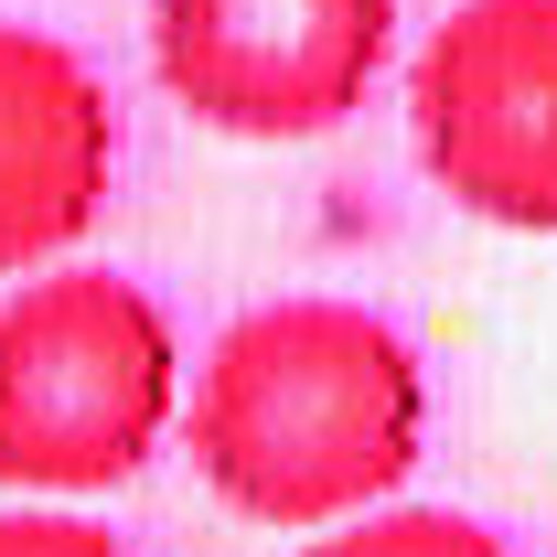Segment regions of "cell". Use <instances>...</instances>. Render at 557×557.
Returning <instances> with one entry per match:
<instances>
[{
    "label": "cell",
    "mask_w": 557,
    "mask_h": 557,
    "mask_svg": "<svg viewBox=\"0 0 557 557\" xmlns=\"http://www.w3.org/2000/svg\"><path fill=\"white\" fill-rule=\"evenodd\" d=\"M108 172H119V108L97 65L33 22H0V278L54 269L97 225Z\"/></svg>",
    "instance_id": "5"
},
{
    "label": "cell",
    "mask_w": 557,
    "mask_h": 557,
    "mask_svg": "<svg viewBox=\"0 0 557 557\" xmlns=\"http://www.w3.org/2000/svg\"><path fill=\"white\" fill-rule=\"evenodd\" d=\"M300 557H515L483 515H450V504H364L344 525H322Z\"/></svg>",
    "instance_id": "6"
},
{
    "label": "cell",
    "mask_w": 557,
    "mask_h": 557,
    "mask_svg": "<svg viewBox=\"0 0 557 557\" xmlns=\"http://www.w3.org/2000/svg\"><path fill=\"white\" fill-rule=\"evenodd\" d=\"M0 557H129L108 525H86L65 504H11L0 515Z\"/></svg>",
    "instance_id": "7"
},
{
    "label": "cell",
    "mask_w": 557,
    "mask_h": 557,
    "mask_svg": "<svg viewBox=\"0 0 557 557\" xmlns=\"http://www.w3.org/2000/svg\"><path fill=\"white\" fill-rule=\"evenodd\" d=\"M418 172L504 236H557V0H461L408 75Z\"/></svg>",
    "instance_id": "3"
},
{
    "label": "cell",
    "mask_w": 557,
    "mask_h": 557,
    "mask_svg": "<svg viewBox=\"0 0 557 557\" xmlns=\"http://www.w3.org/2000/svg\"><path fill=\"white\" fill-rule=\"evenodd\" d=\"M183 408V344L119 269H33L0 289V483L108 493L161 450Z\"/></svg>",
    "instance_id": "2"
},
{
    "label": "cell",
    "mask_w": 557,
    "mask_h": 557,
    "mask_svg": "<svg viewBox=\"0 0 557 557\" xmlns=\"http://www.w3.org/2000/svg\"><path fill=\"white\" fill-rule=\"evenodd\" d=\"M397 54V0H150V75L194 129L322 139Z\"/></svg>",
    "instance_id": "4"
},
{
    "label": "cell",
    "mask_w": 557,
    "mask_h": 557,
    "mask_svg": "<svg viewBox=\"0 0 557 557\" xmlns=\"http://www.w3.org/2000/svg\"><path fill=\"white\" fill-rule=\"evenodd\" d=\"M194 472L214 504L278 536H322L418 472L429 375L408 333L364 300H258L194 364Z\"/></svg>",
    "instance_id": "1"
}]
</instances>
